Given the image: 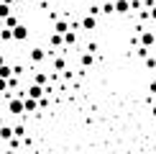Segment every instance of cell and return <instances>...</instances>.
Instances as JSON below:
<instances>
[{
	"mask_svg": "<svg viewBox=\"0 0 156 154\" xmlns=\"http://www.w3.org/2000/svg\"><path fill=\"white\" fill-rule=\"evenodd\" d=\"M0 139H3V141L13 139V128H10V126H0Z\"/></svg>",
	"mask_w": 156,
	"mask_h": 154,
	"instance_id": "cell-13",
	"label": "cell"
},
{
	"mask_svg": "<svg viewBox=\"0 0 156 154\" xmlns=\"http://www.w3.org/2000/svg\"><path fill=\"white\" fill-rule=\"evenodd\" d=\"M80 64H82V67H90V64H92V54H87V51H84V54L80 57Z\"/></svg>",
	"mask_w": 156,
	"mask_h": 154,
	"instance_id": "cell-17",
	"label": "cell"
},
{
	"mask_svg": "<svg viewBox=\"0 0 156 154\" xmlns=\"http://www.w3.org/2000/svg\"><path fill=\"white\" fill-rule=\"evenodd\" d=\"M34 85H38V87H46V85H49V77H46V72H38V75L34 77Z\"/></svg>",
	"mask_w": 156,
	"mask_h": 154,
	"instance_id": "cell-10",
	"label": "cell"
},
{
	"mask_svg": "<svg viewBox=\"0 0 156 154\" xmlns=\"http://www.w3.org/2000/svg\"><path fill=\"white\" fill-rule=\"evenodd\" d=\"M0 38H3V41H13V31L10 28H0Z\"/></svg>",
	"mask_w": 156,
	"mask_h": 154,
	"instance_id": "cell-18",
	"label": "cell"
},
{
	"mask_svg": "<svg viewBox=\"0 0 156 154\" xmlns=\"http://www.w3.org/2000/svg\"><path fill=\"white\" fill-rule=\"evenodd\" d=\"M108 3H115V0H108Z\"/></svg>",
	"mask_w": 156,
	"mask_h": 154,
	"instance_id": "cell-33",
	"label": "cell"
},
{
	"mask_svg": "<svg viewBox=\"0 0 156 154\" xmlns=\"http://www.w3.org/2000/svg\"><path fill=\"white\" fill-rule=\"evenodd\" d=\"M18 3H26V0H18Z\"/></svg>",
	"mask_w": 156,
	"mask_h": 154,
	"instance_id": "cell-32",
	"label": "cell"
},
{
	"mask_svg": "<svg viewBox=\"0 0 156 154\" xmlns=\"http://www.w3.org/2000/svg\"><path fill=\"white\" fill-rule=\"evenodd\" d=\"M92 51H97V44L90 41V44H87V54H92Z\"/></svg>",
	"mask_w": 156,
	"mask_h": 154,
	"instance_id": "cell-23",
	"label": "cell"
},
{
	"mask_svg": "<svg viewBox=\"0 0 156 154\" xmlns=\"http://www.w3.org/2000/svg\"><path fill=\"white\" fill-rule=\"evenodd\" d=\"M67 31H69V23H67V21H56V23H54V34L64 36V34H67Z\"/></svg>",
	"mask_w": 156,
	"mask_h": 154,
	"instance_id": "cell-9",
	"label": "cell"
},
{
	"mask_svg": "<svg viewBox=\"0 0 156 154\" xmlns=\"http://www.w3.org/2000/svg\"><path fill=\"white\" fill-rule=\"evenodd\" d=\"M95 26H97V18H92V16H84V18H82V28H84V31H92Z\"/></svg>",
	"mask_w": 156,
	"mask_h": 154,
	"instance_id": "cell-8",
	"label": "cell"
},
{
	"mask_svg": "<svg viewBox=\"0 0 156 154\" xmlns=\"http://www.w3.org/2000/svg\"><path fill=\"white\" fill-rule=\"evenodd\" d=\"M126 3H131V0H126Z\"/></svg>",
	"mask_w": 156,
	"mask_h": 154,
	"instance_id": "cell-34",
	"label": "cell"
},
{
	"mask_svg": "<svg viewBox=\"0 0 156 154\" xmlns=\"http://www.w3.org/2000/svg\"><path fill=\"white\" fill-rule=\"evenodd\" d=\"M62 41H64V44H67V46H72V44L77 41V36L72 34V31H67V34H64V36H62Z\"/></svg>",
	"mask_w": 156,
	"mask_h": 154,
	"instance_id": "cell-14",
	"label": "cell"
},
{
	"mask_svg": "<svg viewBox=\"0 0 156 154\" xmlns=\"http://www.w3.org/2000/svg\"><path fill=\"white\" fill-rule=\"evenodd\" d=\"M54 67H56V69H62V72L67 69V62H64V57H56V59H54Z\"/></svg>",
	"mask_w": 156,
	"mask_h": 154,
	"instance_id": "cell-19",
	"label": "cell"
},
{
	"mask_svg": "<svg viewBox=\"0 0 156 154\" xmlns=\"http://www.w3.org/2000/svg\"><path fill=\"white\" fill-rule=\"evenodd\" d=\"M10 128H13V136H16V139H26V126H23V123L10 126Z\"/></svg>",
	"mask_w": 156,
	"mask_h": 154,
	"instance_id": "cell-12",
	"label": "cell"
},
{
	"mask_svg": "<svg viewBox=\"0 0 156 154\" xmlns=\"http://www.w3.org/2000/svg\"><path fill=\"white\" fill-rule=\"evenodd\" d=\"M49 44H51V46L56 49V46H62L64 41H62V36H59V34H51V36H49Z\"/></svg>",
	"mask_w": 156,
	"mask_h": 154,
	"instance_id": "cell-15",
	"label": "cell"
},
{
	"mask_svg": "<svg viewBox=\"0 0 156 154\" xmlns=\"http://www.w3.org/2000/svg\"><path fill=\"white\" fill-rule=\"evenodd\" d=\"M151 93H156V80H151Z\"/></svg>",
	"mask_w": 156,
	"mask_h": 154,
	"instance_id": "cell-26",
	"label": "cell"
},
{
	"mask_svg": "<svg viewBox=\"0 0 156 154\" xmlns=\"http://www.w3.org/2000/svg\"><path fill=\"white\" fill-rule=\"evenodd\" d=\"M34 111H38V103L31 98H23V113H34Z\"/></svg>",
	"mask_w": 156,
	"mask_h": 154,
	"instance_id": "cell-6",
	"label": "cell"
},
{
	"mask_svg": "<svg viewBox=\"0 0 156 154\" xmlns=\"http://www.w3.org/2000/svg\"><path fill=\"white\" fill-rule=\"evenodd\" d=\"M154 41H156V36L151 34V31H144V34H141V46H144V49L154 46Z\"/></svg>",
	"mask_w": 156,
	"mask_h": 154,
	"instance_id": "cell-4",
	"label": "cell"
},
{
	"mask_svg": "<svg viewBox=\"0 0 156 154\" xmlns=\"http://www.w3.org/2000/svg\"><path fill=\"white\" fill-rule=\"evenodd\" d=\"M8 113L21 116V113H23V98H10V100H8Z\"/></svg>",
	"mask_w": 156,
	"mask_h": 154,
	"instance_id": "cell-2",
	"label": "cell"
},
{
	"mask_svg": "<svg viewBox=\"0 0 156 154\" xmlns=\"http://www.w3.org/2000/svg\"><path fill=\"white\" fill-rule=\"evenodd\" d=\"M3 64H5V57H3V54H0V67H3Z\"/></svg>",
	"mask_w": 156,
	"mask_h": 154,
	"instance_id": "cell-27",
	"label": "cell"
},
{
	"mask_svg": "<svg viewBox=\"0 0 156 154\" xmlns=\"http://www.w3.org/2000/svg\"><path fill=\"white\" fill-rule=\"evenodd\" d=\"M16 26H18V18L13 16V13H10V16L5 18V21H3V28H10V31H13V28H16Z\"/></svg>",
	"mask_w": 156,
	"mask_h": 154,
	"instance_id": "cell-11",
	"label": "cell"
},
{
	"mask_svg": "<svg viewBox=\"0 0 156 154\" xmlns=\"http://www.w3.org/2000/svg\"><path fill=\"white\" fill-rule=\"evenodd\" d=\"M0 98H3V95H0Z\"/></svg>",
	"mask_w": 156,
	"mask_h": 154,
	"instance_id": "cell-36",
	"label": "cell"
},
{
	"mask_svg": "<svg viewBox=\"0 0 156 154\" xmlns=\"http://www.w3.org/2000/svg\"><path fill=\"white\" fill-rule=\"evenodd\" d=\"M26 38H28V26L18 23L16 28H13V41H26Z\"/></svg>",
	"mask_w": 156,
	"mask_h": 154,
	"instance_id": "cell-3",
	"label": "cell"
},
{
	"mask_svg": "<svg viewBox=\"0 0 156 154\" xmlns=\"http://www.w3.org/2000/svg\"><path fill=\"white\" fill-rule=\"evenodd\" d=\"M151 116H154V118H156V105H154V108H151Z\"/></svg>",
	"mask_w": 156,
	"mask_h": 154,
	"instance_id": "cell-28",
	"label": "cell"
},
{
	"mask_svg": "<svg viewBox=\"0 0 156 154\" xmlns=\"http://www.w3.org/2000/svg\"><path fill=\"white\" fill-rule=\"evenodd\" d=\"M0 126H5V123H3V116H0Z\"/></svg>",
	"mask_w": 156,
	"mask_h": 154,
	"instance_id": "cell-29",
	"label": "cell"
},
{
	"mask_svg": "<svg viewBox=\"0 0 156 154\" xmlns=\"http://www.w3.org/2000/svg\"><path fill=\"white\" fill-rule=\"evenodd\" d=\"M8 144H10V152H16V146L21 144V139H16V136H13V139H8Z\"/></svg>",
	"mask_w": 156,
	"mask_h": 154,
	"instance_id": "cell-21",
	"label": "cell"
},
{
	"mask_svg": "<svg viewBox=\"0 0 156 154\" xmlns=\"http://www.w3.org/2000/svg\"><path fill=\"white\" fill-rule=\"evenodd\" d=\"M5 154H16V152H10V149H8V152H5Z\"/></svg>",
	"mask_w": 156,
	"mask_h": 154,
	"instance_id": "cell-30",
	"label": "cell"
},
{
	"mask_svg": "<svg viewBox=\"0 0 156 154\" xmlns=\"http://www.w3.org/2000/svg\"><path fill=\"white\" fill-rule=\"evenodd\" d=\"M10 13H13V8H8V5H3V3H0V21H5V18H8Z\"/></svg>",
	"mask_w": 156,
	"mask_h": 154,
	"instance_id": "cell-16",
	"label": "cell"
},
{
	"mask_svg": "<svg viewBox=\"0 0 156 154\" xmlns=\"http://www.w3.org/2000/svg\"><path fill=\"white\" fill-rule=\"evenodd\" d=\"M0 3H3V5H8V8H10V5L16 3V0H0Z\"/></svg>",
	"mask_w": 156,
	"mask_h": 154,
	"instance_id": "cell-25",
	"label": "cell"
},
{
	"mask_svg": "<svg viewBox=\"0 0 156 154\" xmlns=\"http://www.w3.org/2000/svg\"><path fill=\"white\" fill-rule=\"evenodd\" d=\"M154 80H156V69H154Z\"/></svg>",
	"mask_w": 156,
	"mask_h": 154,
	"instance_id": "cell-31",
	"label": "cell"
},
{
	"mask_svg": "<svg viewBox=\"0 0 156 154\" xmlns=\"http://www.w3.org/2000/svg\"><path fill=\"white\" fill-rule=\"evenodd\" d=\"M146 64H148L151 69H156V57H146Z\"/></svg>",
	"mask_w": 156,
	"mask_h": 154,
	"instance_id": "cell-22",
	"label": "cell"
},
{
	"mask_svg": "<svg viewBox=\"0 0 156 154\" xmlns=\"http://www.w3.org/2000/svg\"><path fill=\"white\" fill-rule=\"evenodd\" d=\"M44 87H38V85H28V90L23 93V98H31V100H41L44 98Z\"/></svg>",
	"mask_w": 156,
	"mask_h": 154,
	"instance_id": "cell-1",
	"label": "cell"
},
{
	"mask_svg": "<svg viewBox=\"0 0 156 154\" xmlns=\"http://www.w3.org/2000/svg\"><path fill=\"white\" fill-rule=\"evenodd\" d=\"M148 16H151V18H154V21H156V5H154V8H151V10H148Z\"/></svg>",
	"mask_w": 156,
	"mask_h": 154,
	"instance_id": "cell-24",
	"label": "cell"
},
{
	"mask_svg": "<svg viewBox=\"0 0 156 154\" xmlns=\"http://www.w3.org/2000/svg\"><path fill=\"white\" fill-rule=\"evenodd\" d=\"M87 16H92V18H97V16H100V5H92V8H90V13H87Z\"/></svg>",
	"mask_w": 156,
	"mask_h": 154,
	"instance_id": "cell-20",
	"label": "cell"
},
{
	"mask_svg": "<svg viewBox=\"0 0 156 154\" xmlns=\"http://www.w3.org/2000/svg\"><path fill=\"white\" fill-rule=\"evenodd\" d=\"M154 5H156V0H154Z\"/></svg>",
	"mask_w": 156,
	"mask_h": 154,
	"instance_id": "cell-35",
	"label": "cell"
},
{
	"mask_svg": "<svg viewBox=\"0 0 156 154\" xmlns=\"http://www.w3.org/2000/svg\"><path fill=\"white\" fill-rule=\"evenodd\" d=\"M31 62H44V59H46V51H44V49H31Z\"/></svg>",
	"mask_w": 156,
	"mask_h": 154,
	"instance_id": "cell-7",
	"label": "cell"
},
{
	"mask_svg": "<svg viewBox=\"0 0 156 154\" xmlns=\"http://www.w3.org/2000/svg\"><path fill=\"white\" fill-rule=\"evenodd\" d=\"M128 10H131V5L126 0H115L113 3V13H128Z\"/></svg>",
	"mask_w": 156,
	"mask_h": 154,
	"instance_id": "cell-5",
	"label": "cell"
}]
</instances>
